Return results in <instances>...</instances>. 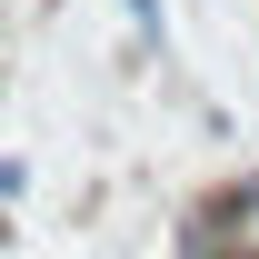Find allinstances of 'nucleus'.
Returning <instances> with one entry per match:
<instances>
[{
    "instance_id": "f257e3e1",
    "label": "nucleus",
    "mask_w": 259,
    "mask_h": 259,
    "mask_svg": "<svg viewBox=\"0 0 259 259\" xmlns=\"http://www.w3.org/2000/svg\"><path fill=\"white\" fill-rule=\"evenodd\" d=\"M120 20H130V40L150 60H169V0H120Z\"/></svg>"
},
{
    "instance_id": "f03ea898",
    "label": "nucleus",
    "mask_w": 259,
    "mask_h": 259,
    "mask_svg": "<svg viewBox=\"0 0 259 259\" xmlns=\"http://www.w3.org/2000/svg\"><path fill=\"white\" fill-rule=\"evenodd\" d=\"M10 199H30V160H0V209Z\"/></svg>"
},
{
    "instance_id": "7ed1b4c3",
    "label": "nucleus",
    "mask_w": 259,
    "mask_h": 259,
    "mask_svg": "<svg viewBox=\"0 0 259 259\" xmlns=\"http://www.w3.org/2000/svg\"><path fill=\"white\" fill-rule=\"evenodd\" d=\"M229 190H239V209H249V229H259V169H239Z\"/></svg>"
},
{
    "instance_id": "20e7f679",
    "label": "nucleus",
    "mask_w": 259,
    "mask_h": 259,
    "mask_svg": "<svg viewBox=\"0 0 259 259\" xmlns=\"http://www.w3.org/2000/svg\"><path fill=\"white\" fill-rule=\"evenodd\" d=\"M10 40H20V30H10V0H0V70H10Z\"/></svg>"
}]
</instances>
